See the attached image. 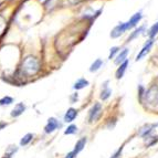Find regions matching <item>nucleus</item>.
Here are the masks:
<instances>
[{
  "label": "nucleus",
  "mask_w": 158,
  "mask_h": 158,
  "mask_svg": "<svg viewBox=\"0 0 158 158\" xmlns=\"http://www.w3.org/2000/svg\"><path fill=\"white\" fill-rule=\"evenodd\" d=\"M22 72L26 73L27 75H33L40 70V63L39 61L34 56H27L22 62Z\"/></svg>",
  "instance_id": "1"
},
{
  "label": "nucleus",
  "mask_w": 158,
  "mask_h": 158,
  "mask_svg": "<svg viewBox=\"0 0 158 158\" xmlns=\"http://www.w3.org/2000/svg\"><path fill=\"white\" fill-rule=\"evenodd\" d=\"M145 101L148 105L156 106L158 105V85H153L150 86L145 92Z\"/></svg>",
  "instance_id": "2"
},
{
  "label": "nucleus",
  "mask_w": 158,
  "mask_h": 158,
  "mask_svg": "<svg viewBox=\"0 0 158 158\" xmlns=\"http://www.w3.org/2000/svg\"><path fill=\"white\" fill-rule=\"evenodd\" d=\"M102 115V105L100 103H95L93 107L90 110V114H89V119H90V123L93 122H96Z\"/></svg>",
  "instance_id": "3"
},
{
  "label": "nucleus",
  "mask_w": 158,
  "mask_h": 158,
  "mask_svg": "<svg viewBox=\"0 0 158 158\" xmlns=\"http://www.w3.org/2000/svg\"><path fill=\"white\" fill-rule=\"evenodd\" d=\"M58 126H59L58 121H56L54 117H50V118L48 119V124H47V126H45L44 131H45V133L50 134V133L54 132V131L58 128Z\"/></svg>",
  "instance_id": "4"
},
{
  "label": "nucleus",
  "mask_w": 158,
  "mask_h": 158,
  "mask_svg": "<svg viewBox=\"0 0 158 158\" xmlns=\"http://www.w3.org/2000/svg\"><path fill=\"white\" fill-rule=\"evenodd\" d=\"M127 30V26L126 23H121L118 26H116L111 32V37L112 38H118L121 34H123V32Z\"/></svg>",
  "instance_id": "5"
},
{
  "label": "nucleus",
  "mask_w": 158,
  "mask_h": 158,
  "mask_svg": "<svg viewBox=\"0 0 158 158\" xmlns=\"http://www.w3.org/2000/svg\"><path fill=\"white\" fill-rule=\"evenodd\" d=\"M152 45H153V40H149L148 41V43H146L145 44V47L143 48L142 50H140V52L137 54V56H136V61H139V60H142L144 56L147 54L148 52L150 51V49H152Z\"/></svg>",
  "instance_id": "6"
},
{
  "label": "nucleus",
  "mask_w": 158,
  "mask_h": 158,
  "mask_svg": "<svg viewBox=\"0 0 158 158\" xmlns=\"http://www.w3.org/2000/svg\"><path fill=\"white\" fill-rule=\"evenodd\" d=\"M77 116V111L75 108H69L68 112L64 115V121L66 123H71V122H73Z\"/></svg>",
  "instance_id": "7"
},
{
  "label": "nucleus",
  "mask_w": 158,
  "mask_h": 158,
  "mask_svg": "<svg viewBox=\"0 0 158 158\" xmlns=\"http://www.w3.org/2000/svg\"><path fill=\"white\" fill-rule=\"evenodd\" d=\"M24 110H26V106H24L23 103H18L12 110V112H11V116L12 117H18V116H20L23 113Z\"/></svg>",
  "instance_id": "8"
},
{
  "label": "nucleus",
  "mask_w": 158,
  "mask_h": 158,
  "mask_svg": "<svg viewBox=\"0 0 158 158\" xmlns=\"http://www.w3.org/2000/svg\"><path fill=\"white\" fill-rule=\"evenodd\" d=\"M142 19V13L138 12V13H135L134 16L132 17V18L129 19V21L126 22V26H127V29H131V28H133V27L136 26L138 22H139V20Z\"/></svg>",
  "instance_id": "9"
},
{
  "label": "nucleus",
  "mask_w": 158,
  "mask_h": 158,
  "mask_svg": "<svg viewBox=\"0 0 158 158\" xmlns=\"http://www.w3.org/2000/svg\"><path fill=\"white\" fill-rule=\"evenodd\" d=\"M86 142H87V139H86V137H82L81 139H79L77 142V144H75V147H74V154L75 155H77V154L81 152L83 148L85 147V144H86Z\"/></svg>",
  "instance_id": "10"
},
{
  "label": "nucleus",
  "mask_w": 158,
  "mask_h": 158,
  "mask_svg": "<svg viewBox=\"0 0 158 158\" xmlns=\"http://www.w3.org/2000/svg\"><path fill=\"white\" fill-rule=\"evenodd\" d=\"M128 66V61H125L124 63H122L121 65H119V68L117 69V71H116V79L119 80L123 77V75H124L125 71H126V68Z\"/></svg>",
  "instance_id": "11"
},
{
  "label": "nucleus",
  "mask_w": 158,
  "mask_h": 158,
  "mask_svg": "<svg viewBox=\"0 0 158 158\" xmlns=\"http://www.w3.org/2000/svg\"><path fill=\"white\" fill-rule=\"evenodd\" d=\"M127 54H128V50H127V49H124V50L122 51V52L118 54L117 59L115 60V64H122V63H124L125 61H126Z\"/></svg>",
  "instance_id": "12"
},
{
  "label": "nucleus",
  "mask_w": 158,
  "mask_h": 158,
  "mask_svg": "<svg viewBox=\"0 0 158 158\" xmlns=\"http://www.w3.org/2000/svg\"><path fill=\"white\" fill-rule=\"evenodd\" d=\"M89 85V82L86 81L85 79H80L79 81L75 82V84L73 85V87L75 90H82V89H84L85 86Z\"/></svg>",
  "instance_id": "13"
},
{
  "label": "nucleus",
  "mask_w": 158,
  "mask_h": 158,
  "mask_svg": "<svg viewBox=\"0 0 158 158\" xmlns=\"http://www.w3.org/2000/svg\"><path fill=\"white\" fill-rule=\"evenodd\" d=\"M111 94H112V91L110 90L105 84V86H104V89H103L102 93H101V98H102L103 101H106L110 96H111Z\"/></svg>",
  "instance_id": "14"
},
{
  "label": "nucleus",
  "mask_w": 158,
  "mask_h": 158,
  "mask_svg": "<svg viewBox=\"0 0 158 158\" xmlns=\"http://www.w3.org/2000/svg\"><path fill=\"white\" fill-rule=\"evenodd\" d=\"M102 65H103V61L101 60V59H98V60L95 61L94 63H93L92 65H91L90 71H91V72H96Z\"/></svg>",
  "instance_id": "15"
},
{
  "label": "nucleus",
  "mask_w": 158,
  "mask_h": 158,
  "mask_svg": "<svg viewBox=\"0 0 158 158\" xmlns=\"http://www.w3.org/2000/svg\"><path fill=\"white\" fill-rule=\"evenodd\" d=\"M32 138H33V135H32V134H27V135H24L23 138H22L21 142H20V145H21V146L28 145V144H29V143L32 140Z\"/></svg>",
  "instance_id": "16"
},
{
  "label": "nucleus",
  "mask_w": 158,
  "mask_h": 158,
  "mask_svg": "<svg viewBox=\"0 0 158 158\" xmlns=\"http://www.w3.org/2000/svg\"><path fill=\"white\" fill-rule=\"evenodd\" d=\"M11 103H13V98H10V96H5L0 100V105L3 106V105H10Z\"/></svg>",
  "instance_id": "17"
},
{
  "label": "nucleus",
  "mask_w": 158,
  "mask_h": 158,
  "mask_svg": "<svg viewBox=\"0 0 158 158\" xmlns=\"http://www.w3.org/2000/svg\"><path fill=\"white\" fill-rule=\"evenodd\" d=\"M77 131V125H70V126H68V128L65 129V132H64V134L65 135H71V134H75Z\"/></svg>",
  "instance_id": "18"
},
{
  "label": "nucleus",
  "mask_w": 158,
  "mask_h": 158,
  "mask_svg": "<svg viewBox=\"0 0 158 158\" xmlns=\"http://www.w3.org/2000/svg\"><path fill=\"white\" fill-rule=\"evenodd\" d=\"M157 33H158V22H157V23H155L153 27H152V28H150V30H149V37L150 38H154Z\"/></svg>",
  "instance_id": "19"
},
{
  "label": "nucleus",
  "mask_w": 158,
  "mask_h": 158,
  "mask_svg": "<svg viewBox=\"0 0 158 158\" xmlns=\"http://www.w3.org/2000/svg\"><path fill=\"white\" fill-rule=\"evenodd\" d=\"M143 30H144V27H140L139 29L135 30V32H134V33H133L132 35H131V37L128 38V41H131V40H132V39H134V38L136 37L137 34H139V33H140V31H143Z\"/></svg>",
  "instance_id": "20"
},
{
  "label": "nucleus",
  "mask_w": 158,
  "mask_h": 158,
  "mask_svg": "<svg viewBox=\"0 0 158 158\" xmlns=\"http://www.w3.org/2000/svg\"><path fill=\"white\" fill-rule=\"evenodd\" d=\"M118 51V48L117 47H114V48H112L111 49V53H110V56H108V59H113L114 58V56H115V53Z\"/></svg>",
  "instance_id": "21"
},
{
  "label": "nucleus",
  "mask_w": 158,
  "mask_h": 158,
  "mask_svg": "<svg viewBox=\"0 0 158 158\" xmlns=\"http://www.w3.org/2000/svg\"><path fill=\"white\" fill-rule=\"evenodd\" d=\"M122 150H123V146H122V147H119L118 149L116 150V152H115V154H114V155L112 156L111 158H119V157H121Z\"/></svg>",
  "instance_id": "22"
},
{
  "label": "nucleus",
  "mask_w": 158,
  "mask_h": 158,
  "mask_svg": "<svg viewBox=\"0 0 158 158\" xmlns=\"http://www.w3.org/2000/svg\"><path fill=\"white\" fill-rule=\"evenodd\" d=\"M75 154H74V152H71V153H69L68 155H66L65 158H75Z\"/></svg>",
  "instance_id": "23"
},
{
  "label": "nucleus",
  "mask_w": 158,
  "mask_h": 158,
  "mask_svg": "<svg viewBox=\"0 0 158 158\" xmlns=\"http://www.w3.org/2000/svg\"><path fill=\"white\" fill-rule=\"evenodd\" d=\"M7 126V123H5V122H1V123H0V129H2L3 127H6Z\"/></svg>",
  "instance_id": "24"
},
{
  "label": "nucleus",
  "mask_w": 158,
  "mask_h": 158,
  "mask_svg": "<svg viewBox=\"0 0 158 158\" xmlns=\"http://www.w3.org/2000/svg\"><path fill=\"white\" fill-rule=\"evenodd\" d=\"M2 158H11V156L10 155H6L5 157H2Z\"/></svg>",
  "instance_id": "25"
}]
</instances>
